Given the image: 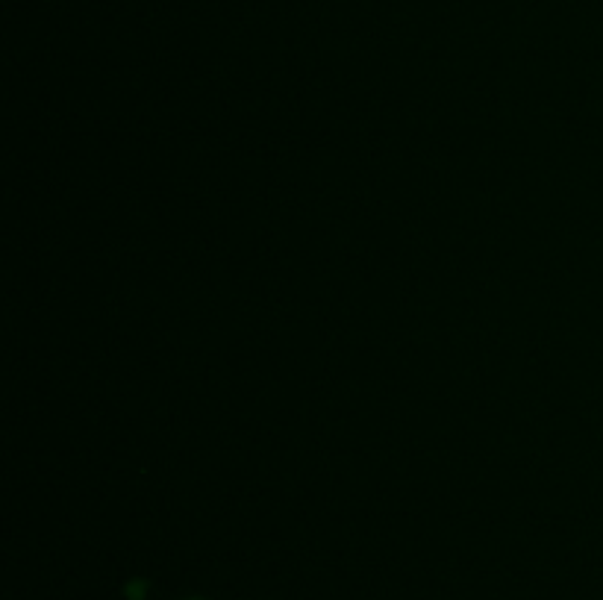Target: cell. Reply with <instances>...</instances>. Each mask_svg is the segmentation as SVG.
Masks as SVG:
<instances>
[]
</instances>
